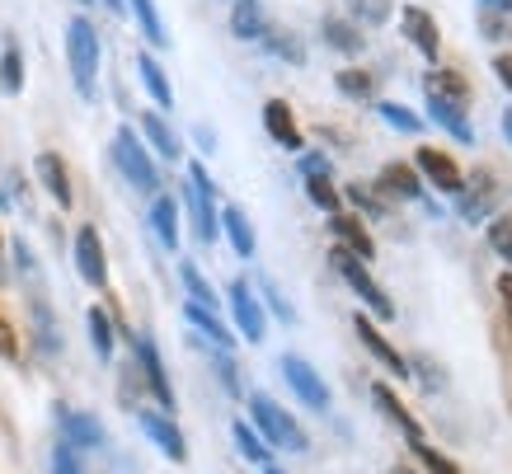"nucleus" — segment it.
<instances>
[{
  "label": "nucleus",
  "instance_id": "f257e3e1",
  "mask_svg": "<svg viewBox=\"0 0 512 474\" xmlns=\"http://www.w3.org/2000/svg\"><path fill=\"white\" fill-rule=\"evenodd\" d=\"M249 423H254V432H259L268 446H278V451H292V456H301V451L311 446V437L301 432V423H296V418L282 409V404H273L268 395H254V399H249Z\"/></svg>",
  "mask_w": 512,
  "mask_h": 474
},
{
  "label": "nucleus",
  "instance_id": "f03ea898",
  "mask_svg": "<svg viewBox=\"0 0 512 474\" xmlns=\"http://www.w3.org/2000/svg\"><path fill=\"white\" fill-rule=\"evenodd\" d=\"M66 62H71V80H76L80 99H94V80H99V33L90 19H71L66 24Z\"/></svg>",
  "mask_w": 512,
  "mask_h": 474
},
{
  "label": "nucleus",
  "instance_id": "7ed1b4c3",
  "mask_svg": "<svg viewBox=\"0 0 512 474\" xmlns=\"http://www.w3.org/2000/svg\"><path fill=\"white\" fill-rule=\"evenodd\" d=\"M329 263H334V273H339L343 282L357 291V301L372 310L376 320H395V301H390L386 291H381V282L372 277V268L357 259V254H348V249H334V254H329Z\"/></svg>",
  "mask_w": 512,
  "mask_h": 474
},
{
  "label": "nucleus",
  "instance_id": "20e7f679",
  "mask_svg": "<svg viewBox=\"0 0 512 474\" xmlns=\"http://www.w3.org/2000/svg\"><path fill=\"white\" fill-rule=\"evenodd\" d=\"M113 160H118V169L127 174V184H132V188H141V193H156V188H160L156 160L146 155V146L137 141V132H132V127H118V137H113Z\"/></svg>",
  "mask_w": 512,
  "mask_h": 474
},
{
  "label": "nucleus",
  "instance_id": "39448f33",
  "mask_svg": "<svg viewBox=\"0 0 512 474\" xmlns=\"http://www.w3.org/2000/svg\"><path fill=\"white\" fill-rule=\"evenodd\" d=\"M184 202H188V212H193V230H198V240L202 245H212V240H217V188H212V179H207V169H202L198 160L188 165Z\"/></svg>",
  "mask_w": 512,
  "mask_h": 474
},
{
  "label": "nucleus",
  "instance_id": "423d86ee",
  "mask_svg": "<svg viewBox=\"0 0 512 474\" xmlns=\"http://www.w3.org/2000/svg\"><path fill=\"white\" fill-rule=\"evenodd\" d=\"M414 169H419L423 184H433L437 193H461V188H466V174H461V165H456L447 151L419 146V155H414Z\"/></svg>",
  "mask_w": 512,
  "mask_h": 474
},
{
  "label": "nucleus",
  "instance_id": "0eeeda50",
  "mask_svg": "<svg viewBox=\"0 0 512 474\" xmlns=\"http://www.w3.org/2000/svg\"><path fill=\"white\" fill-rule=\"evenodd\" d=\"M282 376H287V385L296 390V399H306L311 409H329V385L320 381V371H315L306 357L287 352V357H282Z\"/></svg>",
  "mask_w": 512,
  "mask_h": 474
},
{
  "label": "nucleus",
  "instance_id": "6e6552de",
  "mask_svg": "<svg viewBox=\"0 0 512 474\" xmlns=\"http://www.w3.org/2000/svg\"><path fill=\"white\" fill-rule=\"evenodd\" d=\"M76 268L90 287H109V254H104V240L94 226L76 230Z\"/></svg>",
  "mask_w": 512,
  "mask_h": 474
},
{
  "label": "nucleus",
  "instance_id": "1a4fd4ad",
  "mask_svg": "<svg viewBox=\"0 0 512 474\" xmlns=\"http://www.w3.org/2000/svg\"><path fill=\"white\" fill-rule=\"evenodd\" d=\"M137 423H141V432L151 437V442L165 451V456L174 460V465H184L188 460V446H184V432L174 428V418L170 413H156V409H141L137 413Z\"/></svg>",
  "mask_w": 512,
  "mask_h": 474
},
{
  "label": "nucleus",
  "instance_id": "9d476101",
  "mask_svg": "<svg viewBox=\"0 0 512 474\" xmlns=\"http://www.w3.org/2000/svg\"><path fill=\"white\" fill-rule=\"evenodd\" d=\"M400 33L419 47L428 62H437V52H442V33H437L433 15H428L423 5H404V10H400Z\"/></svg>",
  "mask_w": 512,
  "mask_h": 474
},
{
  "label": "nucleus",
  "instance_id": "9b49d317",
  "mask_svg": "<svg viewBox=\"0 0 512 474\" xmlns=\"http://www.w3.org/2000/svg\"><path fill=\"white\" fill-rule=\"evenodd\" d=\"M231 315H235V329L245 334V343H264L268 324H264V306L254 301V291L245 282H235L231 287Z\"/></svg>",
  "mask_w": 512,
  "mask_h": 474
},
{
  "label": "nucleus",
  "instance_id": "f8f14e48",
  "mask_svg": "<svg viewBox=\"0 0 512 474\" xmlns=\"http://www.w3.org/2000/svg\"><path fill=\"white\" fill-rule=\"evenodd\" d=\"M132 348H137V362H141V371H146V385H151V395H156L165 409H174L170 376H165V362H160V352H156V343H151V334H137V338H132Z\"/></svg>",
  "mask_w": 512,
  "mask_h": 474
},
{
  "label": "nucleus",
  "instance_id": "ddd939ff",
  "mask_svg": "<svg viewBox=\"0 0 512 474\" xmlns=\"http://www.w3.org/2000/svg\"><path fill=\"white\" fill-rule=\"evenodd\" d=\"M33 169H38V184L47 188V198L57 202V207H71V202H76V193H71V174H66V160L57 151H43L38 160H33Z\"/></svg>",
  "mask_w": 512,
  "mask_h": 474
},
{
  "label": "nucleus",
  "instance_id": "4468645a",
  "mask_svg": "<svg viewBox=\"0 0 512 474\" xmlns=\"http://www.w3.org/2000/svg\"><path fill=\"white\" fill-rule=\"evenodd\" d=\"M353 324H357V338L367 343V352H372V357H376V362H381V367L390 371V376H395V381H404V376L414 371V367H409V362H404V357H400V352H395V348H390V343H386V338H381V329H376V324L367 320V315H357Z\"/></svg>",
  "mask_w": 512,
  "mask_h": 474
},
{
  "label": "nucleus",
  "instance_id": "2eb2a0df",
  "mask_svg": "<svg viewBox=\"0 0 512 474\" xmlns=\"http://www.w3.org/2000/svg\"><path fill=\"white\" fill-rule=\"evenodd\" d=\"M423 94H433L442 104H456L466 108L470 104V85L461 71H451V66H428V76H423Z\"/></svg>",
  "mask_w": 512,
  "mask_h": 474
},
{
  "label": "nucleus",
  "instance_id": "dca6fc26",
  "mask_svg": "<svg viewBox=\"0 0 512 474\" xmlns=\"http://www.w3.org/2000/svg\"><path fill=\"white\" fill-rule=\"evenodd\" d=\"M329 235L339 240V249H348V254H357V259H362V263H372L376 245H372V235H367V226H362L357 216H343V212H334V216H329Z\"/></svg>",
  "mask_w": 512,
  "mask_h": 474
},
{
  "label": "nucleus",
  "instance_id": "f3484780",
  "mask_svg": "<svg viewBox=\"0 0 512 474\" xmlns=\"http://www.w3.org/2000/svg\"><path fill=\"white\" fill-rule=\"evenodd\" d=\"M372 404H376L381 413H386V418L395 423V428L404 432V442H419V437H423L419 418H414V413H409V409L400 404V399H395V390H390L386 381H376V385H372Z\"/></svg>",
  "mask_w": 512,
  "mask_h": 474
},
{
  "label": "nucleus",
  "instance_id": "a211bd4d",
  "mask_svg": "<svg viewBox=\"0 0 512 474\" xmlns=\"http://www.w3.org/2000/svg\"><path fill=\"white\" fill-rule=\"evenodd\" d=\"M376 188H381V193H395V198H404V202H419V198H423V179H419V169H414V165H404V160H395V165L381 169V179H376Z\"/></svg>",
  "mask_w": 512,
  "mask_h": 474
},
{
  "label": "nucleus",
  "instance_id": "6ab92c4d",
  "mask_svg": "<svg viewBox=\"0 0 512 474\" xmlns=\"http://www.w3.org/2000/svg\"><path fill=\"white\" fill-rule=\"evenodd\" d=\"M264 127H268V137L278 141L282 151H301V132H296V118H292V108L282 104V99H268V104H264Z\"/></svg>",
  "mask_w": 512,
  "mask_h": 474
},
{
  "label": "nucleus",
  "instance_id": "aec40b11",
  "mask_svg": "<svg viewBox=\"0 0 512 474\" xmlns=\"http://www.w3.org/2000/svg\"><path fill=\"white\" fill-rule=\"evenodd\" d=\"M456 212H461V221L480 226L484 216L494 212V179H489V174H480V179H475V188H461V202H456Z\"/></svg>",
  "mask_w": 512,
  "mask_h": 474
},
{
  "label": "nucleus",
  "instance_id": "412c9836",
  "mask_svg": "<svg viewBox=\"0 0 512 474\" xmlns=\"http://www.w3.org/2000/svg\"><path fill=\"white\" fill-rule=\"evenodd\" d=\"M428 118H433L447 137L461 141V146H475V127L466 123V113H461L456 104H442V99H433V94H428Z\"/></svg>",
  "mask_w": 512,
  "mask_h": 474
},
{
  "label": "nucleus",
  "instance_id": "4be33fe9",
  "mask_svg": "<svg viewBox=\"0 0 512 474\" xmlns=\"http://www.w3.org/2000/svg\"><path fill=\"white\" fill-rule=\"evenodd\" d=\"M57 423L66 428V437L76 446H104V428H99V418L94 413H76V409H57Z\"/></svg>",
  "mask_w": 512,
  "mask_h": 474
},
{
  "label": "nucleus",
  "instance_id": "5701e85b",
  "mask_svg": "<svg viewBox=\"0 0 512 474\" xmlns=\"http://www.w3.org/2000/svg\"><path fill=\"white\" fill-rule=\"evenodd\" d=\"M141 132H146V141L156 146V155H160V160H179V155H184V146H179V137H174V127L165 123V118H160L156 108H151V113H141Z\"/></svg>",
  "mask_w": 512,
  "mask_h": 474
},
{
  "label": "nucleus",
  "instance_id": "b1692460",
  "mask_svg": "<svg viewBox=\"0 0 512 474\" xmlns=\"http://www.w3.org/2000/svg\"><path fill=\"white\" fill-rule=\"evenodd\" d=\"M221 230H226V240H231V249L240 259H254L259 240H254V226H249V216L240 212V207H226V212H221Z\"/></svg>",
  "mask_w": 512,
  "mask_h": 474
},
{
  "label": "nucleus",
  "instance_id": "393cba45",
  "mask_svg": "<svg viewBox=\"0 0 512 474\" xmlns=\"http://www.w3.org/2000/svg\"><path fill=\"white\" fill-rule=\"evenodd\" d=\"M184 320L198 329V334H207L212 338V348H221V352H231V329L217 320V310H207V306H198V301H188L184 306Z\"/></svg>",
  "mask_w": 512,
  "mask_h": 474
},
{
  "label": "nucleus",
  "instance_id": "a878e982",
  "mask_svg": "<svg viewBox=\"0 0 512 474\" xmlns=\"http://www.w3.org/2000/svg\"><path fill=\"white\" fill-rule=\"evenodd\" d=\"M137 71H141V85H146V94H151L160 108H174L170 76H165V71L156 66V57H151V52H141V57H137Z\"/></svg>",
  "mask_w": 512,
  "mask_h": 474
},
{
  "label": "nucleus",
  "instance_id": "bb28decb",
  "mask_svg": "<svg viewBox=\"0 0 512 474\" xmlns=\"http://www.w3.org/2000/svg\"><path fill=\"white\" fill-rule=\"evenodd\" d=\"M320 38H325L334 52H348V57H357V52H362V33H357L348 19H339V15H329L325 24H320Z\"/></svg>",
  "mask_w": 512,
  "mask_h": 474
},
{
  "label": "nucleus",
  "instance_id": "cd10ccee",
  "mask_svg": "<svg viewBox=\"0 0 512 474\" xmlns=\"http://www.w3.org/2000/svg\"><path fill=\"white\" fill-rule=\"evenodd\" d=\"M231 33H235V38H264L268 19H264V10H259V0H235Z\"/></svg>",
  "mask_w": 512,
  "mask_h": 474
},
{
  "label": "nucleus",
  "instance_id": "c85d7f7f",
  "mask_svg": "<svg viewBox=\"0 0 512 474\" xmlns=\"http://www.w3.org/2000/svg\"><path fill=\"white\" fill-rule=\"evenodd\" d=\"M151 226H156V235H160V245L165 249L179 245V202L156 198V207H151Z\"/></svg>",
  "mask_w": 512,
  "mask_h": 474
},
{
  "label": "nucleus",
  "instance_id": "c756f323",
  "mask_svg": "<svg viewBox=\"0 0 512 474\" xmlns=\"http://www.w3.org/2000/svg\"><path fill=\"white\" fill-rule=\"evenodd\" d=\"M85 324H90V343H94V357L99 362H113V320L109 310H85Z\"/></svg>",
  "mask_w": 512,
  "mask_h": 474
},
{
  "label": "nucleus",
  "instance_id": "7c9ffc66",
  "mask_svg": "<svg viewBox=\"0 0 512 474\" xmlns=\"http://www.w3.org/2000/svg\"><path fill=\"white\" fill-rule=\"evenodd\" d=\"M231 437H235V446H240V456L245 460H254V465H273L268 460V442L254 432V423H245V418H235L231 423Z\"/></svg>",
  "mask_w": 512,
  "mask_h": 474
},
{
  "label": "nucleus",
  "instance_id": "2f4dec72",
  "mask_svg": "<svg viewBox=\"0 0 512 474\" xmlns=\"http://www.w3.org/2000/svg\"><path fill=\"white\" fill-rule=\"evenodd\" d=\"M132 5V15H137L141 33L151 38L156 47H170V33H165V24H160V10H156V0H127Z\"/></svg>",
  "mask_w": 512,
  "mask_h": 474
},
{
  "label": "nucleus",
  "instance_id": "473e14b6",
  "mask_svg": "<svg viewBox=\"0 0 512 474\" xmlns=\"http://www.w3.org/2000/svg\"><path fill=\"white\" fill-rule=\"evenodd\" d=\"M0 90L5 94L24 90V52L15 43H5V52H0Z\"/></svg>",
  "mask_w": 512,
  "mask_h": 474
},
{
  "label": "nucleus",
  "instance_id": "72a5a7b5",
  "mask_svg": "<svg viewBox=\"0 0 512 474\" xmlns=\"http://www.w3.org/2000/svg\"><path fill=\"white\" fill-rule=\"evenodd\" d=\"M179 282H184V291H188V301H198V306H207V310H217V291L207 287V277L193 268V263H179Z\"/></svg>",
  "mask_w": 512,
  "mask_h": 474
},
{
  "label": "nucleus",
  "instance_id": "f704fd0d",
  "mask_svg": "<svg viewBox=\"0 0 512 474\" xmlns=\"http://www.w3.org/2000/svg\"><path fill=\"white\" fill-rule=\"evenodd\" d=\"M376 113H381V123H390L395 132H419V127H423L419 113H414V108H404V104H395V99H381V104H376Z\"/></svg>",
  "mask_w": 512,
  "mask_h": 474
},
{
  "label": "nucleus",
  "instance_id": "c9c22d12",
  "mask_svg": "<svg viewBox=\"0 0 512 474\" xmlns=\"http://www.w3.org/2000/svg\"><path fill=\"white\" fill-rule=\"evenodd\" d=\"M306 193H311V202L315 207H320V212H339L343 207V198H339V188L329 184V174H311V179H306Z\"/></svg>",
  "mask_w": 512,
  "mask_h": 474
},
{
  "label": "nucleus",
  "instance_id": "e433bc0d",
  "mask_svg": "<svg viewBox=\"0 0 512 474\" xmlns=\"http://www.w3.org/2000/svg\"><path fill=\"white\" fill-rule=\"evenodd\" d=\"M489 249H494L503 263H512V212H498L489 221Z\"/></svg>",
  "mask_w": 512,
  "mask_h": 474
},
{
  "label": "nucleus",
  "instance_id": "4c0bfd02",
  "mask_svg": "<svg viewBox=\"0 0 512 474\" xmlns=\"http://www.w3.org/2000/svg\"><path fill=\"white\" fill-rule=\"evenodd\" d=\"M409 451H414V460L423 465V474H461L447 456H442V451H433V446L423 442V437H419V442H409Z\"/></svg>",
  "mask_w": 512,
  "mask_h": 474
},
{
  "label": "nucleus",
  "instance_id": "58836bf2",
  "mask_svg": "<svg viewBox=\"0 0 512 474\" xmlns=\"http://www.w3.org/2000/svg\"><path fill=\"white\" fill-rule=\"evenodd\" d=\"M334 85H339V94H348V99H372V90H376L372 71H339Z\"/></svg>",
  "mask_w": 512,
  "mask_h": 474
},
{
  "label": "nucleus",
  "instance_id": "ea45409f",
  "mask_svg": "<svg viewBox=\"0 0 512 474\" xmlns=\"http://www.w3.org/2000/svg\"><path fill=\"white\" fill-rule=\"evenodd\" d=\"M264 47L268 52H278L282 62H292V66L306 62V52H301V43H296L292 33H264Z\"/></svg>",
  "mask_w": 512,
  "mask_h": 474
},
{
  "label": "nucleus",
  "instance_id": "a19ab883",
  "mask_svg": "<svg viewBox=\"0 0 512 474\" xmlns=\"http://www.w3.org/2000/svg\"><path fill=\"white\" fill-rule=\"evenodd\" d=\"M343 198L353 202V207H357L362 216H386V202L376 198V193H372L367 184H348V193H343Z\"/></svg>",
  "mask_w": 512,
  "mask_h": 474
},
{
  "label": "nucleus",
  "instance_id": "79ce46f5",
  "mask_svg": "<svg viewBox=\"0 0 512 474\" xmlns=\"http://www.w3.org/2000/svg\"><path fill=\"white\" fill-rule=\"evenodd\" d=\"M480 33L489 43H503L512 33V15H498V10H480Z\"/></svg>",
  "mask_w": 512,
  "mask_h": 474
},
{
  "label": "nucleus",
  "instance_id": "37998d69",
  "mask_svg": "<svg viewBox=\"0 0 512 474\" xmlns=\"http://www.w3.org/2000/svg\"><path fill=\"white\" fill-rule=\"evenodd\" d=\"M348 5H353V15L362 24H386V15H390V0H348Z\"/></svg>",
  "mask_w": 512,
  "mask_h": 474
},
{
  "label": "nucleus",
  "instance_id": "c03bdc74",
  "mask_svg": "<svg viewBox=\"0 0 512 474\" xmlns=\"http://www.w3.org/2000/svg\"><path fill=\"white\" fill-rule=\"evenodd\" d=\"M264 296H268V310H273V315H278L282 324H296V310H292V301H287V296H282V291L273 287V282H264Z\"/></svg>",
  "mask_w": 512,
  "mask_h": 474
},
{
  "label": "nucleus",
  "instance_id": "a18cd8bd",
  "mask_svg": "<svg viewBox=\"0 0 512 474\" xmlns=\"http://www.w3.org/2000/svg\"><path fill=\"white\" fill-rule=\"evenodd\" d=\"M52 474H85V470H80V456L66 442L52 451Z\"/></svg>",
  "mask_w": 512,
  "mask_h": 474
},
{
  "label": "nucleus",
  "instance_id": "49530a36",
  "mask_svg": "<svg viewBox=\"0 0 512 474\" xmlns=\"http://www.w3.org/2000/svg\"><path fill=\"white\" fill-rule=\"evenodd\" d=\"M311 174H329V160L320 151H311V155H301V179H311Z\"/></svg>",
  "mask_w": 512,
  "mask_h": 474
},
{
  "label": "nucleus",
  "instance_id": "de8ad7c7",
  "mask_svg": "<svg viewBox=\"0 0 512 474\" xmlns=\"http://www.w3.org/2000/svg\"><path fill=\"white\" fill-rule=\"evenodd\" d=\"M494 76L503 80V90L512 94V52H494Z\"/></svg>",
  "mask_w": 512,
  "mask_h": 474
},
{
  "label": "nucleus",
  "instance_id": "09e8293b",
  "mask_svg": "<svg viewBox=\"0 0 512 474\" xmlns=\"http://www.w3.org/2000/svg\"><path fill=\"white\" fill-rule=\"evenodd\" d=\"M19 352V343H15V329H10V324L0 320V357H15Z\"/></svg>",
  "mask_w": 512,
  "mask_h": 474
},
{
  "label": "nucleus",
  "instance_id": "8fccbe9b",
  "mask_svg": "<svg viewBox=\"0 0 512 474\" xmlns=\"http://www.w3.org/2000/svg\"><path fill=\"white\" fill-rule=\"evenodd\" d=\"M498 296H503V306H508V320H512V268L498 277Z\"/></svg>",
  "mask_w": 512,
  "mask_h": 474
},
{
  "label": "nucleus",
  "instance_id": "3c124183",
  "mask_svg": "<svg viewBox=\"0 0 512 474\" xmlns=\"http://www.w3.org/2000/svg\"><path fill=\"white\" fill-rule=\"evenodd\" d=\"M480 10H498V15H512V0H480Z\"/></svg>",
  "mask_w": 512,
  "mask_h": 474
},
{
  "label": "nucleus",
  "instance_id": "603ef678",
  "mask_svg": "<svg viewBox=\"0 0 512 474\" xmlns=\"http://www.w3.org/2000/svg\"><path fill=\"white\" fill-rule=\"evenodd\" d=\"M503 137H508V146H512V113L503 108Z\"/></svg>",
  "mask_w": 512,
  "mask_h": 474
},
{
  "label": "nucleus",
  "instance_id": "864d4df0",
  "mask_svg": "<svg viewBox=\"0 0 512 474\" xmlns=\"http://www.w3.org/2000/svg\"><path fill=\"white\" fill-rule=\"evenodd\" d=\"M109 10L113 15H123V0H109Z\"/></svg>",
  "mask_w": 512,
  "mask_h": 474
},
{
  "label": "nucleus",
  "instance_id": "5fc2aeb1",
  "mask_svg": "<svg viewBox=\"0 0 512 474\" xmlns=\"http://www.w3.org/2000/svg\"><path fill=\"white\" fill-rule=\"evenodd\" d=\"M264 474H278V470H273V465H264Z\"/></svg>",
  "mask_w": 512,
  "mask_h": 474
},
{
  "label": "nucleus",
  "instance_id": "6e6d98bb",
  "mask_svg": "<svg viewBox=\"0 0 512 474\" xmlns=\"http://www.w3.org/2000/svg\"><path fill=\"white\" fill-rule=\"evenodd\" d=\"M395 474H404V470H395Z\"/></svg>",
  "mask_w": 512,
  "mask_h": 474
}]
</instances>
